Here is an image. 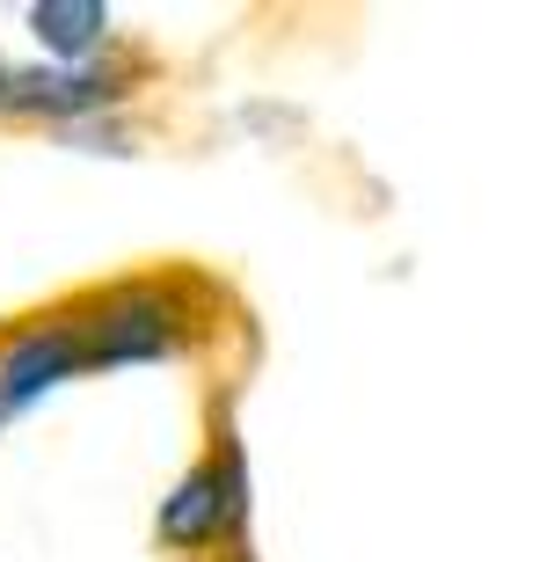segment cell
Masks as SVG:
<instances>
[{
    "label": "cell",
    "mask_w": 554,
    "mask_h": 562,
    "mask_svg": "<svg viewBox=\"0 0 554 562\" xmlns=\"http://www.w3.org/2000/svg\"><path fill=\"white\" fill-rule=\"evenodd\" d=\"M241 526H248V460H241V446H219L212 460H197V468L176 475V490L154 504V533H161V548H176V555H205V548H219L226 533H241Z\"/></svg>",
    "instance_id": "cell-1"
},
{
    "label": "cell",
    "mask_w": 554,
    "mask_h": 562,
    "mask_svg": "<svg viewBox=\"0 0 554 562\" xmlns=\"http://www.w3.org/2000/svg\"><path fill=\"white\" fill-rule=\"evenodd\" d=\"M81 322H88V373L95 366H168L190 344L183 300L161 292V285H117Z\"/></svg>",
    "instance_id": "cell-2"
},
{
    "label": "cell",
    "mask_w": 554,
    "mask_h": 562,
    "mask_svg": "<svg viewBox=\"0 0 554 562\" xmlns=\"http://www.w3.org/2000/svg\"><path fill=\"white\" fill-rule=\"evenodd\" d=\"M88 373V322L81 314H44V322H22L8 344H0V424L37 409L44 395H59L66 380Z\"/></svg>",
    "instance_id": "cell-3"
},
{
    "label": "cell",
    "mask_w": 554,
    "mask_h": 562,
    "mask_svg": "<svg viewBox=\"0 0 554 562\" xmlns=\"http://www.w3.org/2000/svg\"><path fill=\"white\" fill-rule=\"evenodd\" d=\"M124 103V81L103 66H30L0 52V117H44V125H88Z\"/></svg>",
    "instance_id": "cell-4"
},
{
    "label": "cell",
    "mask_w": 554,
    "mask_h": 562,
    "mask_svg": "<svg viewBox=\"0 0 554 562\" xmlns=\"http://www.w3.org/2000/svg\"><path fill=\"white\" fill-rule=\"evenodd\" d=\"M30 37H37L44 66H95L117 37V15L103 0H30Z\"/></svg>",
    "instance_id": "cell-5"
}]
</instances>
